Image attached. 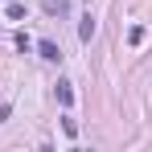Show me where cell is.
<instances>
[{"label":"cell","instance_id":"obj_1","mask_svg":"<svg viewBox=\"0 0 152 152\" xmlns=\"http://www.w3.org/2000/svg\"><path fill=\"white\" fill-rule=\"evenodd\" d=\"M41 8H45L50 17H66V12H70V0H41Z\"/></svg>","mask_w":152,"mask_h":152},{"label":"cell","instance_id":"obj_2","mask_svg":"<svg viewBox=\"0 0 152 152\" xmlns=\"http://www.w3.org/2000/svg\"><path fill=\"white\" fill-rule=\"evenodd\" d=\"M37 53H41L45 62H58V58H62V50H58L53 41H37Z\"/></svg>","mask_w":152,"mask_h":152},{"label":"cell","instance_id":"obj_3","mask_svg":"<svg viewBox=\"0 0 152 152\" xmlns=\"http://www.w3.org/2000/svg\"><path fill=\"white\" fill-rule=\"evenodd\" d=\"M58 99L70 107V103H74V82H66V78H62V82H58Z\"/></svg>","mask_w":152,"mask_h":152},{"label":"cell","instance_id":"obj_4","mask_svg":"<svg viewBox=\"0 0 152 152\" xmlns=\"http://www.w3.org/2000/svg\"><path fill=\"white\" fill-rule=\"evenodd\" d=\"M78 37H82V41H91V37H95V17H91V12L82 17V25H78Z\"/></svg>","mask_w":152,"mask_h":152},{"label":"cell","instance_id":"obj_5","mask_svg":"<svg viewBox=\"0 0 152 152\" xmlns=\"http://www.w3.org/2000/svg\"><path fill=\"white\" fill-rule=\"evenodd\" d=\"M4 17H8V21H21V17H25V4H8V12H4Z\"/></svg>","mask_w":152,"mask_h":152}]
</instances>
